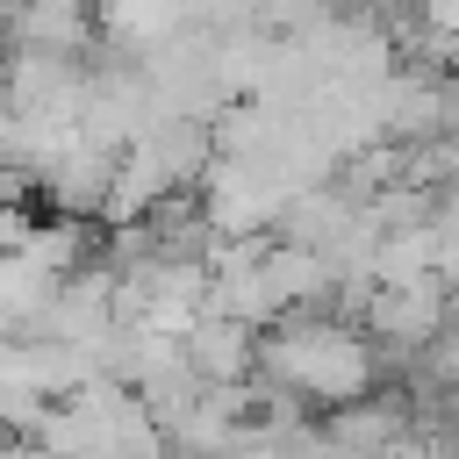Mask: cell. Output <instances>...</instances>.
<instances>
[{
  "instance_id": "6da1fadb",
  "label": "cell",
  "mask_w": 459,
  "mask_h": 459,
  "mask_svg": "<svg viewBox=\"0 0 459 459\" xmlns=\"http://www.w3.org/2000/svg\"><path fill=\"white\" fill-rule=\"evenodd\" d=\"M258 380L280 402H308V409H351L366 394H380V344L359 316H330V308H301L280 316L273 330H258Z\"/></svg>"
}]
</instances>
